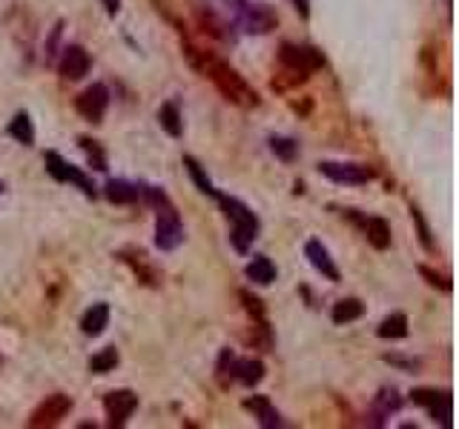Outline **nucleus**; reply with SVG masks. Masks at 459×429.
I'll list each match as a JSON object with an SVG mask.
<instances>
[{
  "label": "nucleus",
  "instance_id": "1",
  "mask_svg": "<svg viewBox=\"0 0 459 429\" xmlns=\"http://www.w3.org/2000/svg\"><path fill=\"white\" fill-rule=\"evenodd\" d=\"M184 55L189 60V67L198 69L204 77H210V81L215 83V89L230 100L236 103V107L241 109H253L259 107V95L256 89H253L245 77H241L230 63H224L221 58H215L213 52H204V49H196V46H184Z\"/></svg>",
  "mask_w": 459,
  "mask_h": 429
},
{
  "label": "nucleus",
  "instance_id": "2",
  "mask_svg": "<svg viewBox=\"0 0 459 429\" xmlns=\"http://www.w3.org/2000/svg\"><path fill=\"white\" fill-rule=\"evenodd\" d=\"M141 198L156 210V246L161 252H173L184 243V224L181 215L173 206L170 195L161 187H144L141 184Z\"/></svg>",
  "mask_w": 459,
  "mask_h": 429
},
{
  "label": "nucleus",
  "instance_id": "3",
  "mask_svg": "<svg viewBox=\"0 0 459 429\" xmlns=\"http://www.w3.org/2000/svg\"><path fill=\"white\" fill-rule=\"evenodd\" d=\"M215 201H219V206L224 210L230 226H233V235H230V241H233L236 252H247L250 243L259 238V229H262L256 212H253L247 203H241L238 198H230V195H221V192H219V198H215Z\"/></svg>",
  "mask_w": 459,
  "mask_h": 429
},
{
  "label": "nucleus",
  "instance_id": "4",
  "mask_svg": "<svg viewBox=\"0 0 459 429\" xmlns=\"http://www.w3.org/2000/svg\"><path fill=\"white\" fill-rule=\"evenodd\" d=\"M233 18L236 26H241L250 35H267L278 26V15L267 4H250V0H233Z\"/></svg>",
  "mask_w": 459,
  "mask_h": 429
},
{
  "label": "nucleus",
  "instance_id": "5",
  "mask_svg": "<svg viewBox=\"0 0 459 429\" xmlns=\"http://www.w3.org/2000/svg\"><path fill=\"white\" fill-rule=\"evenodd\" d=\"M278 60L282 67L296 75L299 81H308V75L325 67V55L316 46H299V44H282V52H278Z\"/></svg>",
  "mask_w": 459,
  "mask_h": 429
},
{
  "label": "nucleus",
  "instance_id": "6",
  "mask_svg": "<svg viewBox=\"0 0 459 429\" xmlns=\"http://www.w3.org/2000/svg\"><path fill=\"white\" fill-rule=\"evenodd\" d=\"M44 163H46V172L52 175L55 180H60V184H67V180H69V184L78 187V189L86 195V198H95V195H98V189H95L93 180H89L78 166H72V163L63 161L58 152L49 149V152L44 155Z\"/></svg>",
  "mask_w": 459,
  "mask_h": 429
},
{
  "label": "nucleus",
  "instance_id": "7",
  "mask_svg": "<svg viewBox=\"0 0 459 429\" xmlns=\"http://www.w3.org/2000/svg\"><path fill=\"white\" fill-rule=\"evenodd\" d=\"M318 172L330 178L334 184H348V187H362L367 180H374V169L365 163H339V161H322Z\"/></svg>",
  "mask_w": 459,
  "mask_h": 429
},
{
  "label": "nucleus",
  "instance_id": "8",
  "mask_svg": "<svg viewBox=\"0 0 459 429\" xmlns=\"http://www.w3.org/2000/svg\"><path fill=\"white\" fill-rule=\"evenodd\" d=\"M107 107H109V89L104 83H93L86 86L84 92L75 100V109H78L81 118H86L89 123H101L107 115Z\"/></svg>",
  "mask_w": 459,
  "mask_h": 429
},
{
  "label": "nucleus",
  "instance_id": "9",
  "mask_svg": "<svg viewBox=\"0 0 459 429\" xmlns=\"http://www.w3.org/2000/svg\"><path fill=\"white\" fill-rule=\"evenodd\" d=\"M69 412H72V398H69V395H63V393H58V395H49V398L44 401V404L32 412L29 426H32V429H41V426H55V424H60L63 418H67Z\"/></svg>",
  "mask_w": 459,
  "mask_h": 429
},
{
  "label": "nucleus",
  "instance_id": "10",
  "mask_svg": "<svg viewBox=\"0 0 459 429\" xmlns=\"http://www.w3.org/2000/svg\"><path fill=\"white\" fill-rule=\"evenodd\" d=\"M89 67H93V58H89V52L78 44L72 46H63V55L58 60V72L63 81H81L86 77Z\"/></svg>",
  "mask_w": 459,
  "mask_h": 429
},
{
  "label": "nucleus",
  "instance_id": "11",
  "mask_svg": "<svg viewBox=\"0 0 459 429\" xmlns=\"http://www.w3.org/2000/svg\"><path fill=\"white\" fill-rule=\"evenodd\" d=\"M138 407V395L133 389H115L104 398V409H107V418H109V426H124L126 418L135 412Z\"/></svg>",
  "mask_w": 459,
  "mask_h": 429
},
{
  "label": "nucleus",
  "instance_id": "12",
  "mask_svg": "<svg viewBox=\"0 0 459 429\" xmlns=\"http://www.w3.org/2000/svg\"><path fill=\"white\" fill-rule=\"evenodd\" d=\"M118 261H124L126 266H130L135 272V278L147 283V286H158L161 283V275H158V269L149 264V258L144 250H135V246H126V250H121L118 255Z\"/></svg>",
  "mask_w": 459,
  "mask_h": 429
},
{
  "label": "nucleus",
  "instance_id": "13",
  "mask_svg": "<svg viewBox=\"0 0 459 429\" xmlns=\"http://www.w3.org/2000/svg\"><path fill=\"white\" fill-rule=\"evenodd\" d=\"M402 409V398L393 386H385L379 389V395L374 398V409H371V426H382L385 424V418H391V415H397Z\"/></svg>",
  "mask_w": 459,
  "mask_h": 429
},
{
  "label": "nucleus",
  "instance_id": "14",
  "mask_svg": "<svg viewBox=\"0 0 459 429\" xmlns=\"http://www.w3.org/2000/svg\"><path fill=\"white\" fill-rule=\"evenodd\" d=\"M304 255H308V261H310V266L316 269V272H322V275L327 278V281H339V269H336V264H334V258H330V252L322 246V241H308L304 243Z\"/></svg>",
  "mask_w": 459,
  "mask_h": 429
},
{
  "label": "nucleus",
  "instance_id": "15",
  "mask_svg": "<svg viewBox=\"0 0 459 429\" xmlns=\"http://www.w3.org/2000/svg\"><path fill=\"white\" fill-rule=\"evenodd\" d=\"M245 409H250L253 415L259 418V424L264 429H276V426H285L282 421V415L276 412V407L270 404V398H264V395H253L245 401Z\"/></svg>",
  "mask_w": 459,
  "mask_h": 429
},
{
  "label": "nucleus",
  "instance_id": "16",
  "mask_svg": "<svg viewBox=\"0 0 459 429\" xmlns=\"http://www.w3.org/2000/svg\"><path fill=\"white\" fill-rule=\"evenodd\" d=\"M264 378V363L259 358H236L233 361V381L245 386H256Z\"/></svg>",
  "mask_w": 459,
  "mask_h": 429
},
{
  "label": "nucleus",
  "instance_id": "17",
  "mask_svg": "<svg viewBox=\"0 0 459 429\" xmlns=\"http://www.w3.org/2000/svg\"><path fill=\"white\" fill-rule=\"evenodd\" d=\"M104 195L112 203H135L138 198H141V184H130V180L112 178V180H107Z\"/></svg>",
  "mask_w": 459,
  "mask_h": 429
},
{
  "label": "nucleus",
  "instance_id": "18",
  "mask_svg": "<svg viewBox=\"0 0 459 429\" xmlns=\"http://www.w3.org/2000/svg\"><path fill=\"white\" fill-rule=\"evenodd\" d=\"M107 323H109V306L107 304H93L86 312H84V318H81V330L84 335L89 338H98L101 332L107 330Z\"/></svg>",
  "mask_w": 459,
  "mask_h": 429
},
{
  "label": "nucleus",
  "instance_id": "19",
  "mask_svg": "<svg viewBox=\"0 0 459 429\" xmlns=\"http://www.w3.org/2000/svg\"><path fill=\"white\" fill-rule=\"evenodd\" d=\"M362 229L367 235V243H371L374 250L382 252V250H388V246H391V226H388L385 218H365Z\"/></svg>",
  "mask_w": 459,
  "mask_h": 429
},
{
  "label": "nucleus",
  "instance_id": "20",
  "mask_svg": "<svg viewBox=\"0 0 459 429\" xmlns=\"http://www.w3.org/2000/svg\"><path fill=\"white\" fill-rule=\"evenodd\" d=\"M365 315V304L359 298H344V301L334 304V312H330V318H334L336 327L342 323H350V321H359Z\"/></svg>",
  "mask_w": 459,
  "mask_h": 429
},
{
  "label": "nucleus",
  "instance_id": "21",
  "mask_svg": "<svg viewBox=\"0 0 459 429\" xmlns=\"http://www.w3.org/2000/svg\"><path fill=\"white\" fill-rule=\"evenodd\" d=\"M245 272H247V278H250L253 283H262V286H267V283L276 281V266H273L270 258H264V255H256V258H253Z\"/></svg>",
  "mask_w": 459,
  "mask_h": 429
},
{
  "label": "nucleus",
  "instance_id": "22",
  "mask_svg": "<svg viewBox=\"0 0 459 429\" xmlns=\"http://www.w3.org/2000/svg\"><path fill=\"white\" fill-rule=\"evenodd\" d=\"M158 123H161V129L167 135H173V138H181V132H184V121H181V112H178V103H164V107L158 109Z\"/></svg>",
  "mask_w": 459,
  "mask_h": 429
},
{
  "label": "nucleus",
  "instance_id": "23",
  "mask_svg": "<svg viewBox=\"0 0 459 429\" xmlns=\"http://www.w3.org/2000/svg\"><path fill=\"white\" fill-rule=\"evenodd\" d=\"M184 169L189 172V178H193V184L198 187V192H204V195H210V198H219V189H215L213 184H210V178H207V172H204L201 169V163L193 158V155H184Z\"/></svg>",
  "mask_w": 459,
  "mask_h": 429
},
{
  "label": "nucleus",
  "instance_id": "24",
  "mask_svg": "<svg viewBox=\"0 0 459 429\" xmlns=\"http://www.w3.org/2000/svg\"><path fill=\"white\" fill-rule=\"evenodd\" d=\"M376 335L385 338V341H399V338L407 335V318L402 315V312H393V315H388L385 321L379 323Z\"/></svg>",
  "mask_w": 459,
  "mask_h": 429
},
{
  "label": "nucleus",
  "instance_id": "25",
  "mask_svg": "<svg viewBox=\"0 0 459 429\" xmlns=\"http://www.w3.org/2000/svg\"><path fill=\"white\" fill-rule=\"evenodd\" d=\"M9 135L15 138L18 143H23V147H32V143H35V126H32L27 112H18L15 118L9 121Z\"/></svg>",
  "mask_w": 459,
  "mask_h": 429
},
{
  "label": "nucleus",
  "instance_id": "26",
  "mask_svg": "<svg viewBox=\"0 0 459 429\" xmlns=\"http://www.w3.org/2000/svg\"><path fill=\"white\" fill-rule=\"evenodd\" d=\"M118 361H121L118 349H115V346H107V349H101L98 355L89 358V372H95V375H107V372H112L115 367H118Z\"/></svg>",
  "mask_w": 459,
  "mask_h": 429
},
{
  "label": "nucleus",
  "instance_id": "27",
  "mask_svg": "<svg viewBox=\"0 0 459 429\" xmlns=\"http://www.w3.org/2000/svg\"><path fill=\"white\" fill-rule=\"evenodd\" d=\"M270 152L276 155L278 161H285V163H293V161H296V155H299V143L293 140V138L273 135V138H270Z\"/></svg>",
  "mask_w": 459,
  "mask_h": 429
},
{
  "label": "nucleus",
  "instance_id": "28",
  "mask_svg": "<svg viewBox=\"0 0 459 429\" xmlns=\"http://www.w3.org/2000/svg\"><path fill=\"white\" fill-rule=\"evenodd\" d=\"M247 341H250L253 346H262L264 353H270V349H273V332H270V323H267L264 318L253 321V332H250Z\"/></svg>",
  "mask_w": 459,
  "mask_h": 429
},
{
  "label": "nucleus",
  "instance_id": "29",
  "mask_svg": "<svg viewBox=\"0 0 459 429\" xmlns=\"http://www.w3.org/2000/svg\"><path fill=\"white\" fill-rule=\"evenodd\" d=\"M81 143V149L86 152V158L93 161V166L98 169V172H107V158H104V152H101V147L93 140V138H78Z\"/></svg>",
  "mask_w": 459,
  "mask_h": 429
},
{
  "label": "nucleus",
  "instance_id": "30",
  "mask_svg": "<svg viewBox=\"0 0 459 429\" xmlns=\"http://www.w3.org/2000/svg\"><path fill=\"white\" fill-rule=\"evenodd\" d=\"M411 218H414V226H416V232H419V243H423L428 252H433L431 226H428V220L423 218V212H419V206H411Z\"/></svg>",
  "mask_w": 459,
  "mask_h": 429
},
{
  "label": "nucleus",
  "instance_id": "31",
  "mask_svg": "<svg viewBox=\"0 0 459 429\" xmlns=\"http://www.w3.org/2000/svg\"><path fill=\"white\" fill-rule=\"evenodd\" d=\"M233 353L230 349H221L219 355V367H215V378H219L221 386H230V381H233Z\"/></svg>",
  "mask_w": 459,
  "mask_h": 429
},
{
  "label": "nucleus",
  "instance_id": "32",
  "mask_svg": "<svg viewBox=\"0 0 459 429\" xmlns=\"http://www.w3.org/2000/svg\"><path fill=\"white\" fill-rule=\"evenodd\" d=\"M238 298H241V304H245V309L250 312V318H253V321L264 318V304H262V298L250 295L247 290H241V292H238Z\"/></svg>",
  "mask_w": 459,
  "mask_h": 429
},
{
  "label": "nucleus",
  "instance_id": "33",
  "mask_svg": "<svg viewBox=\"0 0 459 429\" xmlns=\"http://www.w3.org/2000/svg\"><path fill=\"white\" fill-rule=\"evenodd\" d=\"M442 395H445V393H437V389H414V393H411V401H414L416 407H433Z\"/></svg>",
  "mask_w": 459,
  "mask_h": 429
},
{
  "label": "nucleus",
  "instance_id": "34",
  "mask_svg": "<svg viewBox=\"0 0 459 429\" xmlns=\"http://www.w3.org/2000/svg\"><path fill=\"white\" fill-rule=\"evenodd\" d=\"M419 275H423L431 286H437V290L451 292V281H448V278H442L439 272H433V269H428V266H419Z\"/></svg>",
  "mask_w": 459,
  "mask_h": 429
},
{
  "label": "nucleus",
  "instance_id": "35",
  "mask_svg": "<svg viewBox=\"0 0 459 429\" xmlns=\"http://www.w3.org/2000/svg\"><path fill=\"white\" fill-rule=\"evenodd\" d=\"M385 363H393V367H399V369H405V372H414V369H419V361L402 358V355H385Z\"/></svg>",
  "mask_w": 459,
  "mask_h": 429
},
{
  "label": "nucleus",
  "instance_id": "36",
  "mask_svg": "<svg viewBox=\"0 0 459 429\" xmlns=\"http://www.w3.org/2000/svg\"><path fill=\"white\" fill-rule=\"evenodd\" d=\"M290 6L299 12V18H310V0H290Z\"/></svg>",
  "mask_w": 459,
  "mask_h": 429
},
{
  "label": "nucleus",
  "instance_id": "37",
  "mask_svg": "<svg viewBox=\"0 0 459 429\" xmlns=\"http://www.w3.org/2000/svg\"><path fill=\"white\" fill-rule=\"evenodd\" d=\"M101 4H104V9H107V15H118L121 12V0H101Z\"/></svg>",
  "mask_w": 459,
  "mask_h": 429
},
{
  "label": "nucleus",
  "instance_id": "38",
  "mask_svg": "<svg viewBox=\"0 0 459 429\" xmlns=\"http://www.w3.org/2000/svg\"><path fill=\"white\" fill-rule=\"evenodd\" d=\"M0 189H4V187H0Z\"/></svg>",
  "mask_w": 459,
  "mask_h": 429
}]
</instances>
